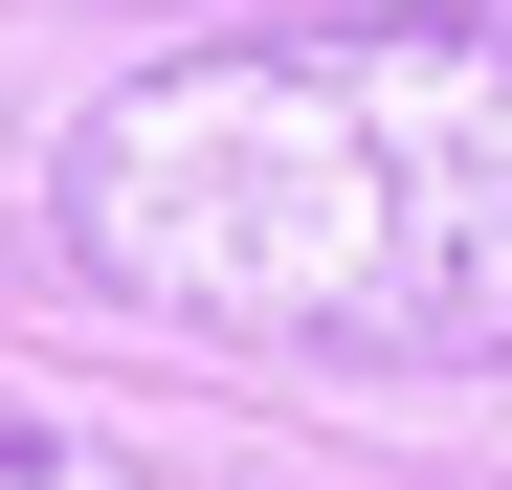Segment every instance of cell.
I'll list each match as a JSON object with an SVG mask.
<instances>
[{
  "instance_id": "6da1fadb",
  "label": "cell",
  "mask_w": 512,
  "mask_h": 490,
  "mask_svg": "<svg viewBox=\"0 0 512 490\" xmlns=\"http://www.w3.org/2000/svg\"><path fill=\"white\" fill-rule=\"evenodd\" d=\"M67 268L223 357H512V23H245L90 90Z\"/></svg>"
},
{
  "instance_id": "7a4b0ae2",
  "label": "cell",
  "mask_w": 512,
  "mask_h": 490,
  "mask_svg": "<svg viewBox=\"0 0 512 490\" xmlns=\"http://www.w3.org/2000/svg\"><path fill=\"white\" fill-rule=\"evenodd\" d=\"M0 490H156V446L90 424V401H23V379H0Z\"/></svg>"
}]
</instances>
